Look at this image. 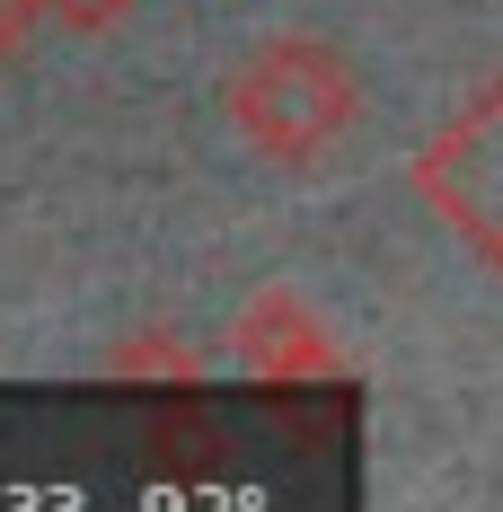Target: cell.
<instances>
[{"label": "cell", "instance_id": "4", "mask_svg": "<svg viewBox=\"0 0 503 512\" xmlns=\"http://www.w3.org/2000/svg\"><path fill=\"white\" fill-rule=\"evenodd\" d=\"M45 9H62V18H71V27H106V18H115V9H124V0H45Z\"/></svg>", "mask_w": 503, "mask_h": 512}, {"label": "cell", "instance_id": "3", "mask_svg": "<svg viewBox=\"0 0 503 512\" xmlns=\"http://www.w3.org/2000/svg\"><path fill=\"white\" fill-rule=\"evenodd\" d=\"M36 9H45V0H0V62H9V53L27 45V27H36Z\"/></svg>", "mask_w": 503, "mask_h": 512}, {"label": "cell", "instance_id": "2", "mask_svg": "<svg viewBox=\"0 0 503 512\" xmlns=\"http://www.w3.org/2000/svg\"><path fill=\"white\" fill-rule=\"evenodd\" d=\"M415 186L486 265H503V80L433 133V151L415 159Z\"/></svg>", "mask_w": 503, "mask_h": 512}, {"label": "cell", "instance_id": "1", "mask_svg": "<svg viewBox=\"0 0 503 512\" xmlns=\"http://www.w3.org/2000/svg\"><path fill=\"white\" fill-rule=\"evenodd\" d=\"M362 115V80L345 53L318 36H265V45L230 71V124L248 133L265 159H318L336 151Z\"/></svg>", "mask_w": 503, "mask_h": 512}]
</instances>
